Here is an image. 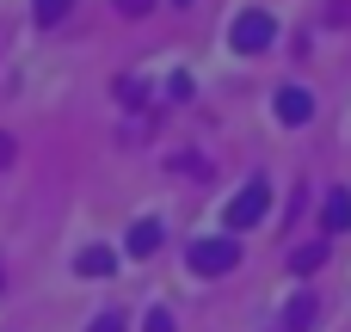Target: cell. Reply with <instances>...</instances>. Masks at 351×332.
Segmentation results:
<instances>
[{"label": "cell", "instance_id": "cell-2", "mask_svg": "<svg viewBox=\"0 0 351 332\" xmlns=\"http://www.w3.org/2000/svg\"><path fill=\"white\" fill-rule=\"evenodd\" d=\"M234 265H241V246L234 240H197L191 246V271H204V277H222Z\"/></svg>", "mask_w": 351, "mask_h": 332}, {"label": "cell", "instance_id": "cell-15", "mask_svg": "<svg viewBox=\"0 0 351 332\" xmlns=\"http://www.w3.org/2000/svg\"><path fill=\"white\" fill-rule=\"evenodd\" d=\"M179 6H185V0H179Z\"/></svg>", "mask_w": 351, "mask_h": 332}, {"label": "cell", "instance_id": "cell-5", "mask_svg": "<svg viewBox=\"0 0 351 332\" xmlns=\"http://www.w3.org/2000/svg\"><path fill=\"white\" fill-rule=\"evenodd\" d=\"M160 240H167V228H160V222H136L123 246H130V259H148V253H154Z\"/></svg>", "mask_w": 351, "mask_h": 332}, {"label": "cell", "instance_id": "cell-14", "mask_svg": "<svg viewBox=\"0 0 351 332\" xmlns=\"http://www.w3.org/2000/svg\"><path fill=\"white\" fill-rule=\"evenodd\" d=\"M6 160H12V136H0V166H6Z\"/></svg>", "mask_w": 351, "mask_h": 332}, {"label": "cell", "instance_id": "cell-7", "mask_svg": "<svg viewBox=\"0 0 351 332\" xmlns=\"http://www.w3.org/2000/svg\"><path fill=\"white\" fill-rule=\"evenodd\" d=\"M321 222H327L333 234H339V228H351V191H333V197H327V216H321Z\"/></svg>", "mask_w": 351, "mask_h": 332}, {"label": "cell", "instance_id": "cell-12", "mask_svg": "<svg viewBox=\"0 0 351 332\" xmlns=\"http://www.w3.org/2000/svg\"><path fill=\"white\" fill-rule=\"evenodd\" d=\"M148 332H173V314L160 308V314H148Z\"/></svg>", "mask_w": 351, "mask_h": 332}, {"label": "cell", "instance_id": "cell-6", "mask_svg": "<svg viewBox=\"0 0 351 332\" xmlns=\"http://www.w3.org/2000/svg\"><path fill=\"white\" fill-rule=\"evenodd\" d=\"M111 271H117V253H105V246L80 253V277H111Z\"/></svg>", "mask_w": 351, "mask_h": 332}, {"label": "cell", "instance_id": "cell-11", "mask_svg": "<svg viewBox=\"0 0 351 332\" xmlns=\"http://www.w3.org/2000/svg\"><path fill=\"white\" fill-rule=\"evenodd\" d=\"M93 332H130V327H123V314L111 308V314H99V320H93Z\"/></svg>", "mask_w": 351, "mask_h": 332}, {"label": "cell", "instance_id": "cell-1", "mask_svg": "<svg viewBox=\"0 0 351 332\" xmlns=\"http://www.w3.org/2000/svg\"><path fill=\"white\" fill-rule=\"evenodd\" d=\"M271 37H278V18H271V12H241V18H234V31H228V43H234L241 55H259Z\"/></svg>", "mask_w": 351, "mask_h": 332}, {"label": "cell", "instance_id": "cell-4", "mask_svg": "<svg viewBox=\"0 0 351 332\" xmlns=\"http://www.w3.org/2000/svg\"><path fill=\"white\" fill-rule=\"evenodd\" d=\"M278 117H284V123H308V117H315V99H308L302 86H284V92H278Z\"/></svg>", "mask_w": 351, "mask_h": 332}, {"label": "cell", "instance_id": "cell-10", "mask_svg": "<svg viewBox=\"0 0 351 332\" xmlns=\"http://www.w3.org/2000/svg\"><path fill=\"white\" fill-rule=\"evenodd\" d=\"M62 12H68V0H37V18H43V25H56Z\"/></svg>", "mask_w": 351, "mask_h": 332}, {"label": "cell", "instance_id": "cell-13", "mask_svg": "<svg viewBox=\"0 0 351 332\" xmlns=\"http://www.w3.org/2000/svg\"><path fill=\"white\" fill-rule=\"evenodd\" d=\"M117 6H123V12H130V18H136V12H148V6H154V0H117Z\"/></svg>", "mask_w": 351, "mask_h": 332}, {"label": "cell", "instance_id": "cell-9", "mask_svg": "<svg viewBox=\"0 0 351 332\" xmlns=\"http://www.w3.org/2000/svg\"><path fill=\"white\" fill-rule=\"evenodd\" d=\"M315 314H321V308H315V302L302 296V302H290V320H284V327H290V332H302L308 320H315Z\"/></svg>", "mask_w": 351, "mask_h": 332}, {"label": "cell", "instance_id": "cell-3", "mask_svg": "<svg viewBox=\"0 0 351 332\" xmlns=\"http://www.w3.org/2000/svg\"><path fill=\"white\" fill-rule=\"evenodd\" d=\"M265 209H271V191H265V179H253V185L228 203V228H253V222H265Z\"/></svg>", "mask_w": 351, "mask_h": 332}, {"label": "cell", "instance_id": "cell-8", "mask_svg": "<svg viewBox=\"0 0 351 332\" xmlns=\"http://www.w3.org/2000/svg\"><path fill=\"white\" fill-rule=\"evenodd\" d=\"M321 259H327V246H321V240H315V246H302V253H296V259H290V271H302V277H308V271H315V265H321Z\"/></svg>", "mask_w": 351, "mask_h": 332}]
</instances>
